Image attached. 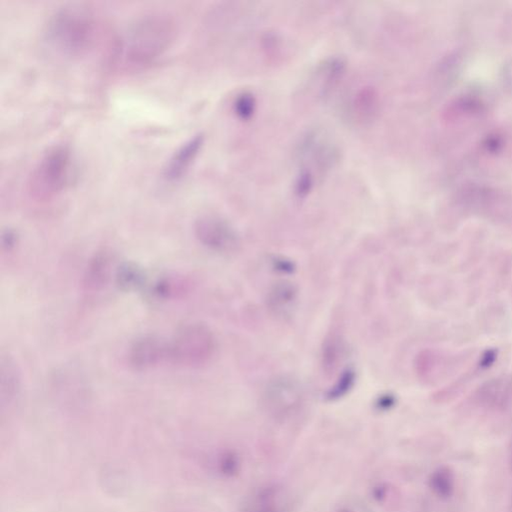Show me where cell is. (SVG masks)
<instances>
[{
    "label": "cell",
    "instance_id": "obj_13",
    "mask_svg": "<svg viewBox=\"0 0 512 512\" xmlns=\"http://www.w3.org/2000/svg\"><path fill=\"white\" fill-rule=\"evenodd\" d=\"M187 278L169 276L159 278L152 289V295L158 299L168 300L185 296L189 290Z\"/></svg>",
    "mask_w": 512,
    "mask_h": 512
},
{
    "label": "cell",
    "instance_id": "obj_7",
    "mask_svg": "<svg viewBox=\"0 0 512 512\" xmlns=\"http://www.w3.org/2000/svg\"><path fill=\"white\" fill-rule=\"evenodd\" d=\"M128 361L136 370L154 368L169 361L168 343L153 336L139 338L129 350Z\"/></svg>",
    "mask_w": 512,
    "mask_h": 512
},
{
    "label": "cell",
    "instance_id": "obj_12",
    "mask_svg": "<svg viewBox=\"0 0 512 512\" xmlns=\"http://www.w3.org/2000/svg\"><path fill=\"white\" fill-rule=\"evenodd\" d=\"M19 387L20 376L14 359L3 356L0 364V396L3 406L12 403L18 394Z\"/></svg>",
    "mask_w": 512,
    "mask_h": 512
},
{
    "label": "cell",
    "instance_id": "obj_6",
    "mask_svg": "<svg viewBox=\"0 0 512 512\" xmlns=\"http://www.w3.org/2000/svg\"><path fill=\"white\" fill-rule=\"evenodd\" d=\"M298 155L301 160H307L320 172H326L337 162L339 154L336 146L328 142L323 135L309 132L300 140Z\"/></svg>",
    "mask_w": 512,
    "mask_h": 512
},
{
    "label": "cell",
    "instance_id": "obj_20",
    "mask_svg": "<svg viewBox=\"0 0 512 512\" xmlns=\"http://www.w3.org/2000/svg\"><path fill=\"white\" fill-rule=\"evenodd\" d=\"M353 383H354V374L350 373V371H347V373L345 374L343 379L339 381L338 386H336L333 390H331V393L329 395L330 398L339 397L340 396L346 394L347 388H349L351 385H353Z\"/></svg>",
    "mask_w": 512,
    "mask_h": 512
},
{
    "label": "cell",
    "instance_id": "obj_1",
    "mask_svg": "<svg viewBox=\"0 0 512 512\" xmlns=\"http://www.w3.org/2000/svg\"><path fill=\"white\" fill-rule=\"evenodd\" d=\"M176 33L174 19L166 14L152 13L138 17L116 39L113 63L125 72L144 68L166 52Z\"/></svg>",
    "mask_w": 512,
    "mask_h": 512
},
{
    "label": "cell",
    "instance_id": "obj_16",
    "mask_svg": "<svg viewBox=\"0 0 512 512\" xmlns=\"http://www.w3.org/2000/svg\"><path fill=\"white\" fill-rule=\"evenodd\" d=\"M346 67V60L341 57H333L327 60L324 65L323 73L324 77V86L323 93L326 95L330 88H333L344 75Z\"/></svg>",
    "mask_w": 512,
    "mask_h": 512
},
{
    "label": "cell",
    "instance_id": "obj_4",
    "mask_svg": "<svg viewBox=\"0 0 512 512\" xmlns=\"http://www.w3.org/2000/svg\"><path fill=\"white\" fill-rule=\"evenodd\" d=\"M216 339L203 324H190L177 331L168 343L169 361L186 367H199L209 363L216 354Z\"/></svg>",
    "mask_w": 512,
    "mask_h": 512
},
{
    "label": "cell",
    "instance_id": "obj_9",
    "mask_svg": "<svg viewBox=\"0 0 512 512\" xmlns=\"http://www.w3.org/2000/svg\"><path fill=\"white\" fill-rule=\"evenodd\" d=\"M480 407L489 410H505L512 404V377L503 376L490 379L477 393Z\"/></svg>",
    "mask_w": 512,
    "mask_h": 512
},
{
    "label": "cell",
    "instance_id": "obj_8",
    "mask_svg": "<svg viewBox=\"0 0 512 512\" xmlns=\"http://www.w3.org/2000/svg\"><path fill=\"white\" fill-rule=\"evenodd\" d=\"M205 144V136L198 134L180 146L167 160L164 168V177L169 183L182 179L193 166Z\"/></svg>",
    "mask_w": 512,
    "mask_h": 512
},
{
    "label": "cell",
    "instance_id": "obj_10",
    "mask_svg": "<svg viewBox=\"0 0 512 512\" xmlns=\"http://www.w3.org/2000/svg\"><path fill=\"white\" fill-rule=\"evenodd\" d=\"M286 495L277 485L260 487L250 494L244 504V512H286Z\"/></svg>",
    "mask_w": 512,
    "mask_h": 512
},
{
    "label": "cell",
    "instance_id": "obj_5",
    "mask_svg": "<svg viewBox=\"0 0 512 512\" xmlns=\"http://www.w3.org/2000/svg\"><path fill=\"white\" fill-rule=\"evenodd\" d=\"M195 233L200 244L216 253L235 252L239 245L235 229L218 216L199 217L195 225Z\"/></svg>",
    "mask_w": 512,
    "mask_h": 512
},
{
    "label": "cell",
    "instance_id": "obj_23",
    "mask_svg": "<svg viewBox=\"0 0 512 512\" xmlns=\"http://www.w3.org/2000/svg\"><path fill=\"white\" fill-rule=\"evenodd\" d=\"M510 465H511V469H512V447H511V451H510Z\"/></svg>",
    "mask_w": 512,
    "mask_h": 512
},
{
    "label": "cell",
    "instance_id": "obj_21",
    "mask_svg": "<svg viewBox=\"0 0 512 512\" xmlns=\"http://www.w3.org/2000/svg\"><path fill=\"white\" fill-rule=\"evenodd\" d=\"M17 244L16 235L12 230H6L3 235V249L9 253L15 249Z\"/></svg>",
    "mask_w": 512,
    "mask_h": 512
},
{
    "label": "cell",
    "instance_id": "obj_15",
    "mask_svg": "<svg viewBox=\"0 0 512 512\" xmlns=\"http://www.w3.org/2000/svg\"><path fill=\"white\" fill-rule=\"evenodd\" d=\"M146 276L142 268L134 264H125L117 269L116 284L125 291L137 290L143 287Z\"/></svg>",
    "mask_w": 512,
    "mask_h": 512
},
{
    "label": "cell",
    "instance_id": "obj_17",
    "mask_svg": "<svg viewBox=\"0 0 512 512\" xmlns=\"http://www.w3.org/2000/svg\"><path fill=\"white\" fill-rule=\"evenodd\" d=\"M256 97L253 93L244 92L239 94L234 102L233 107L236 115L240 120H249L256 112Z\"/></svg>",
    "mask_w": 512,
    "mask_h": 512
},
{
    "label": "cell",
    "instance_id": "obj_2",
    "mask_svg": "<svg viewBox=\"0 0 512 512\" xmlns=\"http://www.w3.org/2000/svg\"><path fill=\"white\" fill-rule=\"evenodd\" d=\"M99 34L95 15L77 6H65L49 17L45 39L56 53L82 56L92 49Z\"/></svg>",
    "mask_w": 512,
    "mask_h": 512
},
{
    "label": "cell",
    "instance_id": "obj_3",
    "mask_svg": "<svg viewBox=\"0 0 512 512\" xmlns=\"http://www.w3.org/2000/svg\"><path fill=\"white\" fill-rule=\"evenodd\" d=\"M72 153L63 145L49 147L39 158L27 182V192L35 202H48L66 187L72 174Z\"/></svg>",
    "mask_w": 512,
    "mask_h": 512
},
{
    "label": "cell",
    "instance_id": "obj_19",
    "mask_svg": "<svg viewBox=\"0 0 512 512\" xmlns=\"http://www.w3.org/2000/svg\"><path fill=\"white\" fill-rule=\"evenodd\" d=\"M274 299L276 300V306H287L295 298V291L289 286H283L276 289Z\"/></svg>",
    "mask_w": 512,
    "mask_h": 512
},
{
    "label": "cell",
    "instance_id": "obj_14",
    "mask_svg": "<svg viewBox=\"0 0 512 512\" xmlns=\"http://www.w3.org/2000/svg\"><path fill=\"white\" fill-rule=\"evenodd\" d=\"M429 487L439 498L447 499L455 493V474L448 467H439L431 475Z\"/></svg>",
    "mask_w": 512,
    "mask_h": 512
},
{
    "label": "cell",
    "instance_id": "obj_18",
    "mask_svg": "<svg viewBox=\"0 0 512 512\" xmlns=\"http://www.w3.org/2000/svg\"><path fill=\"white\" fill-rule=\"evenodd\" d=\"M316 186V176L313 170L301 166L295 182V194L298 198H306Z\"/></svg>",
    "mask_w": 512,
    "mask_h": 512
},
{
    "label": "cell",
    "instance_id": "obj_22",
    "mask_svg": "<svg viewBox=\"0 0 512 512\" xmlns=\"http://www.w3.org/2000/svg\"><path fill=\"white\" fill-rule=\"evenodd\" d=\"M496 353L494 350L487 351L486 355L481 359V366L488 367L495 363L496 360Z\"/></svg>",
    "mask_w": 512,
    "mask_h": 512
},
{
    "label": "cell",
    "instance_id": "obj_24",
    "mask_svg": "<svg viewBox=\"0 0 512 512\" xmlns=\"http://www.w3.org/2000/svg\"><path fill=\"white\" fill-rule=\"evenodd\" d=\"M511 510H512V507H511Z\"/></svg>",
    "mask_w": 512,
    "mask_h": 512
},
{
    "label": "cell",
    "instance_id": "obj_11",
    "mask_svg": "<svg viewBox=\"0 0 512 512\" xmlns=\"http://www.w3.org/2000/svg\"><path fill=\"white\" fill-rule=\"evenodd\" d=\"M112 271V257L106 250L95 254L85 268L83 286L89 293L102 290L108 283Z\"/></svg>",
    "mask_w": 512,
    "mask_h": 512
}]
</instances>
